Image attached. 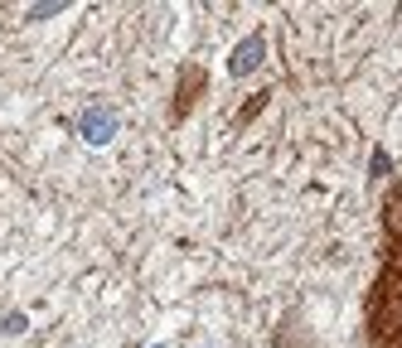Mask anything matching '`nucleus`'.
Wrapping results in <instances>:
<instances>
[{
    "label": "nucleus",
    "mask_w": 402,
    "mask_h": 348,
    "mask_svg": "<svg viewBox=\"0 0 402 348\" xmlns=\"http://www.w3.org/2000/svg\"><path fill=\"white\" fill-rule=\"evenodd\" d=\"M369 344L402 348V228H393V247L369 291Z\"/></svg>",
    "instance_id": "f257e3e1"
},
{
    "label": "nucleus",
    "mask_w": 402,
    "mask_h": 348,
    "mask_svg": "<svg viewBox=\"0 0 402 348\" xmlns=\"http://www.w3.org/2000/svg\"><path fill=\"white\" fill-rule=\"evenodd\" d=\"M116 126H121V116H116V107H107V102H92V107L78 111V135L87 145H97V150L116 140Z\"/></svg>",
    "instance_id": "f03ea898"
},
{
    "label": "nucleus",
    "mask_w": 402,
    "mask_h": 348,
    "mask_svg": "<svg viewBox=\"0 0 402 348\" xmlns=\"http://www.w3.org/2000/svg\"><path fill=\"white\" fill-rule=\"evenodd\" d=\"M262 54H267V44H262L257 34H252V39H242L238 49L228 54V73H233V78H247V73L262 63Z\"/></svg>",
    "instance_id": "7ed1b4c3"
},
{
    "label": "nucleus",
    "mask_w": 402,
    "mask_h": 348,
    "mask_svg": "<svg viewBox=\"0 0 402 348\" xmlns=\"http://www.w3.org/2000/svg\"><path fill=\"white\" fill-rule=\"evenodd\" d=\"M25 329H29V315H25V310H10V315L0 320V334H5V339H20Z\"/></svg>",
    "instance_id": "20e7f679"
},
{
    "label": "nucleus",
    "mask_w": 402,
    "mask_h": 348,
    "mask_svg": "<svg viewBox=\"0 0 402 348\" xmlns=\"http://www.w3.org/2000/svg\"><path fill=\"white\" fill-rule=\"evenodd\" d=\"M58 10H63V0H44V5H29L25 15L29 20H49V15H58Z\"/></svg>",
    "instance_id": "39448f33"
},
{
    "label": "nucleus",
    "mask_w": 402,
    "mask_h": 348,
    "mask_svg": "<svg viewBox=\"0 0 402 348\" xmlns=\"http://www.w3.org/2000/svg\"><path fill=\"white\" fill-rule=\"evenodd\" d=\"M151 348H170V344H151Z\"/></svg>",
    "instance_id": "423d86ee"
}]
</instances>
